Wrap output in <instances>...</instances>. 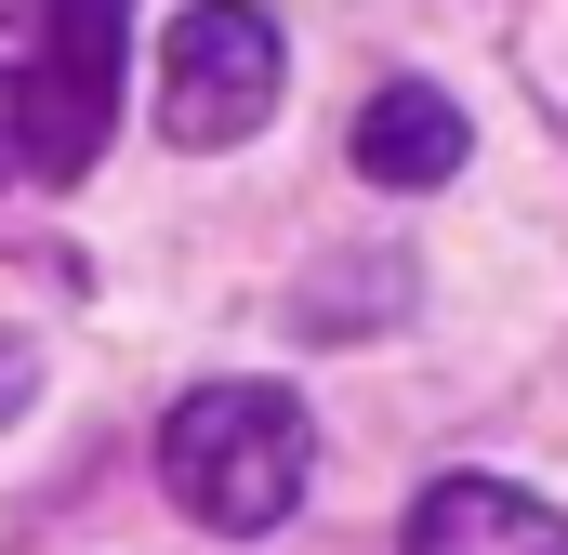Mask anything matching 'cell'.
I'll return each instance as SVG.
<instances>
[{
  "label": "cell",
  "instance_id": "obj_2",
  "mask_svg": "<svg viewBox=\"0 0 568 555\" xmlns=\"http://www.w3.org/2000/svg\"><path fill=\"white\" fill-rule=\"evenodd\" d=\"M120 67H133V0H27L13 53V172H93L120 133Z\"/></svg>",
  "mask_w": 568,
  "mask_h": 555
},
{
  "label": "cell",
  "instance_id": "obj_5",
  "mask_svg": "<svg viewBox=\"0 0 568 555\" xmlns=\"http://www.w3.org/2000/svg\"><path fill=\"white\" fill-rule=\"evenodd\" d=\"M463 107L436 93V80H384L371 107H357V133H344V159L371 172V185H397V199H424V185H449L463 172Z\"/></svg>",
  "mask_w": 568,
  "mask_h": 555
},
{
  "label": "cell",
  "instance_id": "obj_3",
  "mask_svg": "<svg viewBox=\"0 0 568 555\" xmlns=\"http://www.w3.org/2000/svg\"><path fill=\"white\" fill-rule=\"evenodd\" d=\"M278 93H291L278 13H252V0H185L172 13V40H159V145H185V159L252 145L278 120Z\"/></svg>",
  "mask_w": 568,
  "mask_h": 555
},
{
  "label": "cell",
  "instance_id": "obj_1",
  "mask_svg": "<svg viewBox=\"0 0 568 555\" xmlns=\"http://www.w3.org/2000/svg\"><path fill=\"white\" fill-rule=\"evenodd\" d=\"M304 476H317V423L291 384H185L159 411V490L225 543H265L304 503Z\"/></svg>",
  "mask_w": 568,
  "mask_h": 555
},
{
  "label": "cell",
  "instance_id": "obj_6",
  "mask_svg": "<svg viewBox=\"0 0 568 555\" xmlns=\"http://www.w3.org/2000/svg\"><path fill=\"white\" fill-rule=\"evenodd\" d=\"M27 371H40V357H27V331H0V423L27 411Z\"/></svg>",
  "mask_w": 568,
  "mask_h": 555
},
{
  "label": "cell",
  "instance_id": "obj_4",
  "mask_svg": "<svg viewBox=\"0 0 568 555\" xmlns=\"http://www.w3.org/2000/svg\"><path fill=\"white\" fill-rule=\"evenodd\" d=\"M397 555H568V516L516 476H436L410 503V543Z\"/></svg>",
  "mask_w": 568,
  "mask_h": 555
}]
</instances>
